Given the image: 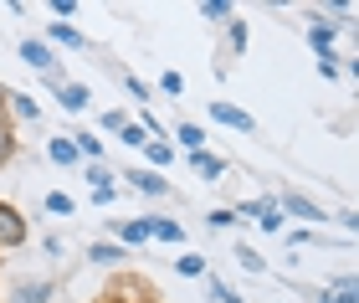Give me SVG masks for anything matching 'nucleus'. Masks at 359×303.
Masks as SVG:
<instances>
[{"label": "nucleus", "instance_id": "nucleus-20", "mask_svg": "<svg viewBox=\"0 0 359 303\" xmlns=\"http://www.w3.org/2000/svg\"><path fill=\"white\" fill-rule=\"evenodd\" d=\"M175 139H180V144H185V154L205 149V129H201V123H180V129H175Z\"/></svg>", "mask_w": 359, "mask_h": 303}, {"label": "nucleus", "instance_id": "nucleus-32", "mask_svg": "<svg viewBox=\"0 0 359 303\" xmlns=\"http://www.w3.org/2000/svg\"><path fill=\"white\" fill-rule=\"evenodd\" d=\"M210 298H216V303H241L231 288H226V283H210Z\"/></svg>", "mask_w": 359, "mask_h": 303}, {"label": "nucleus", "instance_id": "nucleus-29", "mask_svg": "<svg viewBox=\"0 0 359 303\" xmlns=\"http://www.w3.org/2000/svg\"><path fill=\"white\" fill-rule=\"evenodd\" d=\"M159 88H165L170 98H180V93H185V77H180V72H159Z\"/></svg>", "mask_w": 359, "mask_h": 303}, {"label": "nucleus", "instance_id": "nucleus-35", "mask_svg": "<svg viewBox=\"0 0 359 303\" xmlns=\"http://www.w3.org/2000/svg\"><path fill=\"white\" fill-rule=\"evenodd\" d=\"M0 119H6V88H0Z\"/></svg>", "mask_w": 359, "mask_h": 303}, {"label": "nucleus", "instance_id": "nucleus-15", "mask_svg": "<svg viewBox=\"0 0 359 303\" xmlns=\"http://www.w3.org/2000/svg\"><path fill=\"white\" fill-rule=\"evenodd\" d=\"M88 262H97V267H123V247L118 242H93L88 247Z\"/></svg>", "mask_w": 359, "mask_h": 303}, {"label": "nucleus", "instance_id": "nucleus-25", "mask_svg": "<svg viewBox=\"0 0 359 303\" xmlns=\"http://www.w3.org/2000/svg\"><path fill=\"white\" fill-rule=\"evenodd\" d=\"M236 262L247 267V273H267V262H262V252H252V247H236Z\"/></svg>", "mask_w": 359, "mask_h": 303}, {"label": "nucleus", "instance_id": "nucleus-10", "mask_svg": "<svg viewBox=\"0 0 359 303\" xmlns=\"http://www.w3.org/2000/svg\"><path fill=\"white\" fill-rule=\"evenodd\" d=\"M128 185H134L139 190V196H165V190H170V180H165V175H159V170H128Z\"/></svg>", "mask_w": 359, "mask_h": 303}, {"label": "nucleus", "instance_id": "nucleus-17", "mask_svg": "<svg viewBox=\"0 0 359 303\" xmlns=\"http://www.w3.org/2000/svg\"><path fill=\"white\" fill-rule=\"evenodd\" d=\"M6 108L15 119H41V103L31 98V93H6Z\"/></svg>", "mask_w": 359, "mask_h": 303}, {"label": "nucleus", "instance_id": "nucleus-1", "mask_svg": "<svg viewBox=\"0 0 359 303\" xmlns=\"http://www.w3.org/2000/svg\"><path fill=\"white\" fill-rule=\"evenodd\" d=\"M21 62H26V67H36V72L46 77V83H57V77H62L57 52H52L46 41H36V36H26V41H21Z\"/></svg>", "mask_w": 359, "mask_h": 303}, {"label": "nucleus", "instance_id": "nucleus-4", "mask_svg": "<svg viewBox=\"0 0 359 303\" xmlns=\"http://www.w3.org/2000/svg\"><path fill=\"white\" fill-rule=\"evenodd\" d=\"M6 303H52V278H21Z\"/></svg>", "mask_w": 359, "mask_h": 303}, {"label": "nucleus", "instance_id": "nucleus-18", "mask_svg": "<svg viewBox=\"0 0 359 303\" xmlns=\"http://www.w3.org/2000/svg\"><path fill=\"white\" fill-rule=\"evenodd\" d=\"M41 211H46V216H72V211H77V201L67 196V190H46Z\"/></svg>", "mask_w": 359, "mask_h": 303}, {"label": "nucleus", "instance_id": "nucleus-9", "mask_svg": "<svg viewBox=\"0 0 359 303\" xmlns=\"http://www.w3.org/2000/svg\"><path fill=\"white\" fill-rule=\"evenodd\" d=\"M46 154H52V165H62V170H77V165H83V154H77L72 134H57V139H46Z\"/></svg>", "mask_w": 359, "mask_h": 303}, {"label": "nucleus", "instance_id": "nucleus-33", "mask_svg": "<svg viewBox=\"0 0 359 303\" xmlns=\"http://www.w3.org/2000/svg\"><path fill=\"white\" fill-rule=\"evenodd\" d=\"M93 201H97V206H113V201H118V190H113V185H97Z\"/></svg>", "mask_w": 359, "mask_h": 303}, {"label": "nucleus", "instance_id": "nucleus-8", "mask_svg": "<svg viewBox=\"0 0 359 303\" xmlns=\"http://www.w3.org/2000/svg\"><path fill=\"white\" fill-rule=\"evenodd\" d=\"M46 88L62 98V108H67V114H83V108H88V88H83V83H67V77H57V83H46Z\"/></svg>", "mask_w": 359, "mask_h": 303}, {"label": "nucleus", "instance_id": "nucleus-30", "mask_svg": "<svg viewBox=\"0 0 359 303\" xmlns=\"http://www.w3.org/2000/svg\"><path fill=\"white\" fill-rule=\"evenodd\" d=\"M123 123H128V119L118 114V108H108V114H103V129H108V134H118V129H123Z\"/></svg>", "mask_w": 359, "mask_h": 303}, {"label": "nucleus", "instance_id": "nucleus-3", "mask_svg": "<svg viewBox=\"0 0 359 303\" xmlns=\"http://www.w3.org/2000/svg\"><path fill=\"white\" fill-rule=\"evenodd\" d=\"M277 211H283V216H298V221H323V206L308 201V196H298V190H283Z\"/></svg>", "mask_w": 359, "mask_h": 303}, {"label": "nucleus", "instance_id": "nucleus-22", "mask_svg": "<svg viewBox=\"0 0 359 303\" xmlns=\"http://www.w3.org/2000/svg\"><path fill=\"white\" fill-rule=\"evenodd\" d=\"M257 221H262L257 231H267V236H283V231H287V221H283V211H277V206H267V211L257 216Z\"/></svg>", "mask_w": 359, "mask_h": 303}, {"label": "nucleus", "instance_id": "nucleus-2", "mask_svg": "<svg viewBox=\"0 0 359 303\" xmlns=\"http://www.w3.org/2000/svg\"><path fill=\"white\" fill-rule=\"evenodd\" d=\"M26 242V216L15 211V206L0 201V252H11V247H21Z\"/></svg>", "mask_w": 359, "mask_h": 303}, {"label": "nucleus", "instance_id": "nucleus-7", "mask_svg": "<svg viewBox=\"0 0 359 303\" xmlns=\"http://www.w3.org/2000/svg\"><path fill=\"white\" fill-rule=\"evenodd\" d=\"M144 231H149V242H185V227L175 216H144Z\"/></svg>", "mask_w": 359, "mask_h": 303}, {"label": "nucleus", "instance_id": "nucleus-23", "mask_svg": "<svg viewBox=\"0 0 359 303\" xmlns=\"http://www.w3.org/2000/svg\"><path fill=\"white\" fill-rule=\"evenodd\" d=\"M175 273H180V278H205V257H195V252H185V257L175 262Z\"/></svg>", "mask_w": 359, "mask_h": 303}, {"label": "nucleus", "instance_id": "nucleus-24", "mask_svg": "<svg viewBox=\"0 0 359 303\" xmlns=\"http://www.w3.org/2000/svg\"><path fill=\"white\" fill-rule=\"evenodd\" d=\"M226 41L231 52H247V21H226Z\"/></svg>", "mask_w": 359, "mask_h": 303}, {"label": "nucleus", "instance_id": "nucleus-31", "mask_svg": "<svg viewBox=\"0 0 359 303\" xmlns=\"http://www.w3.org/2000/svg\"><path fill=\"white\" fill-rule=\"evenodd\" d=\"M231 221H236L231 211H210V216H205V227H216V231H226V227H231Z\"/></svg>", "mask_w": 359, "mask_h": 303}, {"label": "nucleus", "instance_id": "nucleus-11", "mask_svg": "<svg viewBox=\"0 0 359 303\" xmlns=\"http://www.w3.org/2000/svg\"><path fill=\"white\" fill-rule=\"evenodd\" d=\"M108 231H113V242H118V247H144V242H149L144 221H108Z\"/></svg>", "mask_w": 359, "mask_h": 303}, {"label": "nucleus", "instance_id": "nucleus-21", "mask_svg": "<svg viewBox=\"0 0 359 303\" xmlns=\"http://www.w3.org/2000/svg\"><path fill=\"white\" fill-rule=\"evenodd\" d=\"M118 303H149V288L139 278H118Z\"/></svg>", "mask_w": 359, "mask_h": 303}, {"label": "nucleus", "instance_id": "nucleus-12", "mask_svg": "<svg viewBox=\"0 0 359 303\" xmlns=\"http://www.w3.org/2000/svg\"><path fill=\"white\" fill-rule=\"evenodd\" d=\"M46 36H52L57 46H67V52H83V46H88V36L77 26H67V21H52V26H46ZM52 41H46V46H52Z\"/></svg>", "mask_w": 359, "mask_h": 303}, {"label": "nucleus", "instance_id": "nucleus-19", "mask_svg": "<svg viewBox=\"0 0 359 303\" xmlns=\"http://www.w3.org/2000/svg\"><path fill=\"white\" fill-rule=\"evenodd\" d=\"M231 6H226V0H201V21H210V26H226V21H231Z\"/></svg>", "mask_w": 359, "mask_h": 303}, {"label": "nucleus", "instance_id": "nucleus-14", "mask_svg": "<svg viewBox=\"0 0 359 303\" xmlns=\"http://www.w3.org/2000/svg\"><path fill=\"white\" fill-rule=\"evenodd\" d=\"M318 303H359L354 298V273H339L329 288H318Z\"/></svg>", "mask_w": 359, "mask_h": 303}, {"label": "nucleus", "instance_id": "nucleus-28", "mask_svg": "<svg viewBox=\"0 0 359 303\" xmlns=\"http://www.w3.org/2000/svg\"><path fill=\"white\" fill-rule=\"evenodd\" d=\"M11 154H15V134H11V123L0 119V165H6Z\"/></svg>", "mask_w": 359, "mask_h": 303}, {"label": "nucleus", "instance_id": "nucleus-27", "mask_svg": "<svg viewBox=\"0 0 359 303\" xmlns=\"http://www.w3.org/2000/svg\"><path fill=\"white\" fill-rule=\"evenodd\" d=\"M83 175H88V185H93V190H97V185H113L108 165H83Z\"/></svg>", "mask_w": 359, "mask_h": 303}, {"label": "nucleus", "instance_id": "nucleus-6", "mask_svg": "<svg viewBox=\"0 0 359 303\" xmlns=\"http://www.w3.org/2000/svg\"><path fill=\"white\" fill-rule=\"evenodd\" d=\"M210 119L226 123V129H236V134H252V114L236 108V103H210Z\"/></svg>", "mask_w": 359, "mask_h": 303}, {"label": "nucleus", "instance_id": "nucleus-26", "mask_svg": "<svg viewBox=\"0 0 359 303\" xmlns=\"http://www.w3.org/2000/svg\"><path fill=\"white\" fill-rule=\"evenodd\" d=\"M118 139H123L128 149H144V144H149V134H144L139 123H123V129H118Z\"/></svg>", "mask_w": 359, "mask_h": 303}, {"label": "nucleus", "instance_id": "nucleus-5", "mask_svg": "<svg viewBox=\"0 0 359 303\" xmlns=\"http://www.w3.org/2000/svg\"><path fill=\"white\" fill-rule=\"evenodd\" d=\"M334 36H339V21H323V15L308 21V41H313L318 57H334Z\"/></svg>", "mask_w": 359, "mask_h": 303}, {"label": "nucleus", "instance_id": "nucleus-16", "mask_svg": "<svg viewBox=\"0 0 359 303\" xmlns=\"http://www.w3.org/2000/svg\"><path fill=\"white\" fill-rule=\"evenodd\" d=\"M144 154H149V170H159V175H165V165H175V144L170 139H149Z\"/></svg>", "mask_w": 359, "mask_h": 303}, {"label": "nucleus", "instance_id": "nucleus-13", "mask_svg": "<svg viewBox=\"0 0 359 303\" xmlns=\"http://www.w3.org/2000/svg\"><path fill=\"white\" fill-rule=\"evenodd\" d=\"M185 159H190V170L201 175V180H221V175H226V159H216L210 149H195V154H185Z\"/></svg>", "mask_w": 359, "mask_h": 303}, {"label": "nucleus", "instance_id": "nucleus-34", "mask_svg": "<svg viewBox=\"0 0 359 303\" xmlns=\"http://www.w3.org/2000/svg\"><path fill=\"white\" fill-rule=\"evenodd\" d=\"M287 242H292V247H303V242H318V236L308 231V227H298V231H287Z\"/></svg>", "mask_w": 359, "mask_h": 303}]
</instances>
